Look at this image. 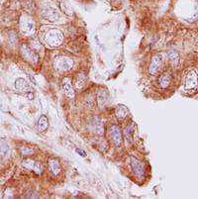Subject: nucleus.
Listing matches in <instances>:
<instances>
[{"mask_svg": "<svg viewBox=\"0 0 198 199\" xmlns=\"http://www.w3.org/2000/svg\"><path fill=\"white\" fill-rule=\"evenodd\" d=\"M27 97H28L29 99H31V100L33 99V98H34V94H33V92H32V91L28 92V93H27Z\"/></svg>", "mask_w": 198, "mask_h": 199, "instance_id": "obj_25", "label": "nucleus"}, {"mask_svg": "<svg viewBox=\"0 0 198 199\" xmlns=\"http://www.w3.org/2000/svg\"><path fill=\"white\" fill-rule=\"evenodd\" d=\"M131 168L133 173H135V175L139 178H143L145 176V168L144 165H142V162H139L137 159L135 157H131Z\"/></svg>", "mask_w": 198, "mask_h": 199, "instance_id": "obj_7", "label": "nucleus"}, {"mask_svg": "<svg viewBox=\"0 0 198 199\" xmlns=\"http://www.w3.org/2000/svg\"><path fill=\"white\" fill-rule=\"evenodd\" d=\"M9 154V146L7 145L6 142L0 141V156L6 157Z\"/></svg>", "mask_w": 198, "mask_h": 199, "instance_id": "obj_19", "label": "nucleus"}, {"mask_svg": "<svg viewBox=\"0 0 198 199\" xmlns=\"http://www.w3.org/2000/svg\"><path fill=\"white\" fill-rule=\"evenodd\" d=\"M37 126H38V130H39L40 132H45L49 127V120L47 118V116L45 115L41 116L39 120H38Z\"/></svg>", "mask_w": 198, "mask_h": 199, "instance_id": "obj_14", "label": "nucleus"}, {"mask_svg": "<svg viewBox=\"0 0 198 199\" xmlns=\"http://www.w3.org/2000/svg\"><path fill=\"white\" fill-rule=\"evenodd\" d=\"M169 58L170 59V62L174 65H176L179 62V56H178V54L175 53V52H170L169 54Z\"/></svg>", "mask_w": 198, "mask_h": 199, "instance_id": "obj_21", "label": "nucleus"}, {"mask_svg": "<svg viewBox=\"0 0 198 199\" xmlns=\"http://www.w3.org/2000/svg\"><path fill=\"white\" fill-rule=\"evenodd\" d=\"M20 31L23 35L27 37H31L35 34V22L31 16L24 14L20 18Z\"/></svg>", "mask_w": 198, "mask_h": 199, "instance_id": "obj_1", "label": "nucleus"}, {"mask_svg": "<svg viewBox=\"0 0 198 199\" xmlns=\"http://www.w3.org/2000/svg\"><path fill=\"white\" fill-rule=\"evenodd\" d=\"M76 152H78V154L80 155L81 157H86V154H85V152H83V151H81L80 149H76Z\"/></svg>", "mask_w": 198, "mask_h": 199, "instance_id": "obj_24", "label": "nucleus"}, {"mask_svg": "<svg viewBox=\"0 0 198 199\" xmlns=\"http://www.w3.org/2000/svg\"><path fill=\"white\" fill-rule=\"evenodd\" d=\"M41 15H42V18L46 19L49 22H56L61 17L59 10L55 6H51V5H46L45 7H43Z\"/></svg>", "mask_w": 198, "mask_h": 199, "instance_id": "obj_4", "label": "nucleus"}, {"mask_svg": "<svg viewBox=\"0 0 198 199\" xmlns=\"http://www.w3.org/2000/svg\"><path fill=\"white\" fill-rule=\"evenodd\" d=\"M25 7L27 11H28L29 13H34L35 11V8H36V6H35V3L32 0H27L26 4H25Z\"/></svg>", "mask_w": 198, "mask_h": 199, "instance_id": "obj_22", "label": "nucleus"}, {"mask_svg": "<svg viewBox=\"0 0 198 199\" xmlns=\"http://www.w3.org/2000/svg\"><path fill=\"white\" fill-rule=\"evenodd\" d=\"M21 54H22L23 58L32 64H37L39 62V56L35 51L32 50L28 45L24 44L21 46Z\"/></svg>", "mask_w": 198, "mask_h": 199, "instance_id": "obj_6", "label": "nucleus"}, {"mask_svg": "<svg viewBox=\"0 0 198 199\" xmlns=\"http://www.w3.org/2000/svg\"><path fill=\"white\" fill-rule=\"evenodd\" d=\"M86 82V77L84 74H78L77 77L75 78V86L77 89H82V87H84Z\"/></svg>", "mask_w": 198, "mask_h": 199, "instance_id": "obj_18", "label": "nucleus"}, {"mask_svg": "<svg viewBox=\"0 0 198 199\" xmlns=\"http://www.w3.org/2000/svg\"><path fill=\"white\" fill-rule=\"evenodd\" d=\"M169 83H170V76L169 74L164 73V74H162V75L159 76V86H161L162 88H167V87L169 85Z\"/></svg>", "mask_w": 198, "mask_h": 199, "instance_id": "obj_17", "label": "nucleus"}, {"mask_svg": "<svg viewBox=\"0 0 198 199\" xmlns=\"http://www.w3.org/2000/svg\"><path fill=\"white\" fill-rule=\"evenodd\" d=\"M15 88L21 92H25V93L32 91L29 83L24 78H18V79L15 80Z\"/></svg>", "mask_w": 198, "mask_h": 199, "instance_id": "obj_11", "label": "nucleus"}, {"mask_svg": "<svg viewBox=\"0 0 198 199\" xmlns=\"http://www.w3.org/2000/svg\"><path fill=\"white\" fill-rule=\"evenodd\" d=\"M198 86V74L195 70H190L185 77L184 87L187 91H193Z\"/></svg>", "mask_w": 198, "mask_h": 199, "instance_id": "obj_5", "label": "nucleus"}, {"mask_svg": "<svg viewBox=\"0 0 198 199\" xmlns=\"http://www.w3.org/2000/svg\"><path fill=\"white\" fill-rule=\"evenodd\" d=\"M49 168H50L51 173H53L54 175H58L61 170L59 162L56 159H50L49 160Z\"/></svg>", "mask_w": 198, "mask_h": 199, "instance_id": "obj_13", "label": "nucleus"}, {"mask_svg": "<svg viewBox=\"0 0 198 199\" xmlns=\"http://www.w3.org/2000/svg\"><path fill=\"white\" fill-rule=\"evenodd\" d=\"M109 98V94L106 90H99L98 94H97V99H98V105L100 107H102L103 105L106 104Z\"/></svg>", "mask_w": 198, "mask_h": 199, "instance_id": "obj_16", "label": "nucleus"}, {"mask_svg": "<svg viewBox=\"0 0 198 199\" xmlns=\"http://www.w3.org/2000/svg\"><path fill=\"white\" fill-rule=\"evenodd\" d=\"M61 10L64 13V14H66L67 16L74 15V11H72L71 7H70L66 2H61Z\"/></svg>", "mask_w": 198, "mask_h": 199, "instance_id": "obj_20", "label": "nucleus"}, {"mask_svg": "<svg viewBox=\"0 0 198 199\" xmlns=\"http://www.w3.org/2000/svg\"><path fill=\"white\" fill-rule=\"evenodd\" d=\"M162 64V54H156V56L153 57V59H152L150 67H149V72H150L152 75L156 74L159 70V69H161Z\"/></svg>", "mask_w": 198, "mask_h": 199, "instance_id": "obj_8", "label": "nucleus"}, {"mask_svg": "<svg viewBox=\"0 0 198 199\" xmlns=\"http://www.w3.org/2000/svg\"><path fill=\"white\" fill-rule=\"evenodd\" d=\"M115 115L119 120H123L128 115V109L125 105H118L115 110Z\"/></svg>", "mask_w": 198, "mask_h": 199, "instance_id": "obj_15", "label": "nucleus"}, {"mask_svg": "<svg viewBox=\"0 0 198 199\" xmlns=\"http://www.w3.org/2000/svg\"><path fill=\"white\" fill-rule=\"evenodd\" d=\"M21 154L23 155V156H28V155H32L34 154V150L28 148V147H25V148H23L21 150Z\"/></svg>", "mask_w": 198, "mask_h": 199, "instance_id": "obj_23", "label": "nucleus"}, {"mask_svg": "<svg viewBox=\"0 0 198 199\" xmlns=\"http://www.w3.org/2000/svg\"><path fill=\"white\" fill-rule=\"evenodd\" d=\"M110 136L112 139L114 145L116 147L121 146L122 144V133L121 130L117 125H112L110 128Z\"/></svg>", "mask_w": 198, "mask_h": 199, "instance_id": "obj_9", "label": "nucleus"}, {"mask_svg": "<svg viewBox=\"0 0 198 199\" xmlns=\"http://www.w3.org/2000/svg\"><path fill=\"white\" fill-rule=\"evenodd\" d=\"M54 65H55L56 69H58L59 72H66L72 69V67H74V61L70 58H69V57L59 56L55 59Z\"/></svg>", "mask_w": 198, "mask_h": 199, "instance_id": "obj_3", "label": "nucleus"}, {"mask_svg": "<svg viewBox=\"0 0 198 199\" xmlns=\"http://www.w3.org/2000/svg\"><path fill=\"white\" fill-rule=\"evenodd\" d=\"M61 83H62V88H64L66 94L72 99V98L74 97V88H72V84L70 79L69 77H64V79H62Z\"/></svg>", "mask_w": 198, "mask_h": 199, "instance_id": "obj_12", "label": "nucleus"}, {"mask_svg": "<svg viewBox=\"0 0 198 199\" xmlns=\"http://www.w3.org/2000/svg\"><path fill=\"white\" fill-rule=\"evenodd\" d=\"M23 167H25L28 170H34L37 174H41L43 173V168L39 162H35L32 160H25L23 162Z\"/></svg>", "mask_w": 198, "mask_h": 199, "instance_id": "obj_10", "label": "nucleus"}, {"mask_svg": "<svg viewBox=\"0 0 198 199\" xmlns=\"http://www.w3.org/2000/svg\"><path fill=\"white\" fill-rule=\"evenodd\" d=\"M45 41L49 46L53 48L59 47L64 42V34L58 29H51L46 33Z\"/></svg>", "mask_w": 198, "mask_h": 199, "instance_id": "obj_2", "label": "nucleus"}]
</instances>
